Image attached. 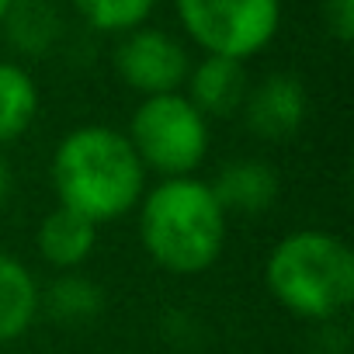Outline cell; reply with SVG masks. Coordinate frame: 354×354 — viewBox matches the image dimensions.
<instances>
[{"mask_svg": "<svg viewBox=\"0 0 354 354\" xmlns=\"http://www.w3.org/2000/svg\"><path fill=\"white\" fill-rule=\"evenodd\" d=\"M77 15L104 35H125L132 28H142L153 15L156 0H70Z\"/></svg>", "mask_w": 354, "mask_h": 354, "instance_id": "obj_15", "label": "cell"}, {"mask_svg": "<svg viewBox=\"0 0 354 354\" xmlns=\"http://www.w3.org/2000/svg\"><path fill=\"white\" fill-rule=\"evenodd\" d=\"M42 309L59 323H91L104 313V292L94 278L80 271H63L42 288Z\"/></svg>", "mask_w": 354, "mask_h": 354, "instance_id": "obj_13", "label": "cell"}, {"mask_svg": "<svg viewBox=\"0 0 354 354\" xmlns=\"http://www.w3.org/2000/svg\"><path fill=\"white\" fill-rule=\"evenodd\" d=\"M42 313V285L35 271L11 257L0 254V344L21 340Z\"/></svg>", "mask_w": 354, "mask_h": 354, "instance_id": "obj_11", "label": "cell"}, {"mask_svg": "<svg viewBox=\"0 0 354 354\" xmlns=\"http://www.w3.org/2000/svg\"><path fill=\"white\" fill-rule=\"evenodd\" d=\"M11 8H15V0H0V25H4V18H8Z\"/></svg>", "mask_w": 354, "mask_h": 354, "instance_id": "obj_18", "label": "cell"}, {"mask_svg": "<svg viewBox=\"0 0 354 354\" xmlns=\"http://www.w3.org/2000/svg\"><path fill=\"white\" fill-rule=\"evenodd\" d=\"M39 115V87L18 63L0 59V149L21 139Z\"/></svg>", "mask_w": 354, "mask_h": 354, "instance_id": "obj_12", "label": "cell"}, {"mask_svg": "<svg viewBox=\"0 0 354 354\" xmlns=\"http://www.w3.org/2000/svg\"><path fill=\"white\" fill-rule=\"evenodd\" d=\"M185 35L205 53L247 63L281 28V0H174Z\"/></svg>", "mask_w": 354, "mask_h": 354, "instance_id": "obj_5", "label": "cell"}, {"mask_svg": "<svg viewBox=\"0 0 354 354\" xmlns=\"http://www.w3.org/2000/svg\"><path fill=\"white\" fill-rule=\"evenodd\" d=\"M216 202L223 205V212H236V216H261L274 205L278 198V174L268 160L257 156H243V160H230L219 167L216 181H209Z\"/></svg>", "mask_w": 354, "mask_h": 354, "instance_id": "obj_8", "label": "cell"}, {"mask_svg": "<svg viewBox=\"0 0 354 354\" xmlns=\"http://www.w3.org/2000/svg\"><path fill=\"white\" fill-rule=\"evenodd\" d=\"M97 230L91 219H84L80 212L66 209V205H56L53 212L42 216L39 230H35V250L39 257L53 268V271H80L94 247H97Z\"/></svg>", "mask_w": 354, "mask_h": 354, "instance_id": "obj_10", "label": "cell"}, {"mask_svg": "<svg viewBox=\"0 0 354 354\" xmlns=\"http://www.w3.org/2000/svg\"><path fill=\"white\" fill-rule=\"evenodd\" d=\"M49 174L59 205L94 226L125 219L146 192V170L125 132L97 122L77 125L56 142Z\"/></svg>", "mask_w": 354, "mask_h": 354, "instance_id": "obj_2", "label": "cell"}, {"mask_svg": "<svg viewBox=\"0 0 354 354\" xmlns=\"http://www.w3.org/2000/svg\"><path fill=\"white\" fill-rule=\"evenodd\" d=\"M4 28L11 46L25 56H46L63 32L56 8L46 0H15V8L4 18Z\"/></svg>", "mask_w": 354, "mask_h": 354, "instance_id": "obj_14", "label": "cell"}, {"mask_svg": "<svg viewBox=\"0 0 354 354\" xmlns=\"http://www.w3.org/2000/svg\"><path fill=\"white\" fill-rule=\"evenodd\" d=\"M188 70H192L188 49L170 32H160V28H132L115 46L118 80L139 91L142 97L181 91L188 80Z\"/></svg>", "mask_w": 354, "mask_h": 354, "instance_id": "obj_6", "label": "cell"}, {"mask_svg": "<svg viewBox=\"0 0 354 354\" xmlns=\"http://www.w3.org/2000/svg\"><path fill=\"white\" fill-rule=\"evenodd\" d=\"M264 285L285 313L333 323L354 302V254L330 230H292L268 250Z\"/></svg>", "mask_w": 354, "mask_h": 354, "instance_id": "obj_3", "label": "cell"}, {"mask_svg": "<svg viewBox=\"0 0 354 354\" xmlns=\"http://www.w3.org/2000/svg\"><path fill=\"white\" fill-rule=\"evenodd\" d=\"M185 87H188L185 97L205 118H230L243 108V97L250 91V77H247L243 63H236V59L205 56V59L192 63Z\"/></svg>", "mask_w": 354, "mask_h": 354, "instance_id": "obj_9", "label": "cell"}, {"mask_svg": "<svg viewBox=\"0 0 354 354\" xmlns=\"http://www.w3.org/2000/svg\"><path fill=\"white\" fill-rule=\"evenodd\" d=\"M243 122L261 142H288L309 118V94L295 73H268L243 97Z\"/></svg>", "mask_w": 354, "mask_h": 354, "instance_id": "obj_7", "label": "cell"}, {"mask_svg": "<svg viewBox=\"0 0 354 354\" xmlns=\"http://www.w3.org/2000/svg\"><path fill=\"white\" fill-rule=\"evenodd\" d=\"M323 21H326V32L347 46L354 39V0H323Z\"/></svg>", "mask_w": 354, "mask_h": 354, "instance_id": "obj_16", "label": "cell"}, {"mask_svg": "<svg viewBox=\"0 0 354 354\" xmlns=\"http://www.w3.org/2000/svg\"><path fill=\"white\" fill-rule=\"evenodd\" d=\"M139 243L146 257L177 278L205 274L226 247L230 216L202 177H163L136 205Z\"/></svg>", "mask_w": 354, "mask_h": 354, "instance_id": "obj_1", "label": "cell"}, {"mask_svg": "<svg viewBox=\"0 0 354 354\" xmlns=\"http://www.w3.org/2000/svg\"><path fill=\"white\" fill-rule=\"evenodd\" d=\"M11 192H15V170H11L4 149H0V209L11 202Z\"/></svg>", "mask_w": 354, "mask_h": 354, "instance_id": "obj_17", "label": "cell"}, {"mask_svg": "<svg viewBox=\"0 0 354 354\" xmlns=\"http://www.w3.org/2000/svg\"><path fill=\"white\" fill-rule=\"evenodd\" d=\"M125 139L146 174L195 177L209 156V118L185 97V91L142 97L129 118Z\"/></svg>", "mask_w": 354, "mask_h": 354, "instance_id": "obj_4", "label": "cell"}]
</instances>
